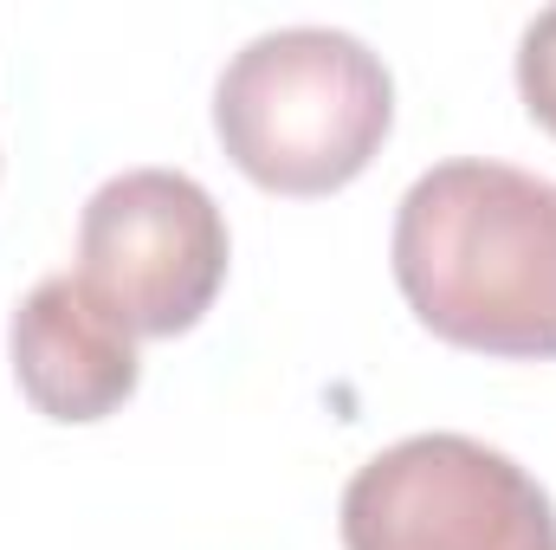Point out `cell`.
Listing matches in <instances>:
<instances>
[{
	"mask_svg": "<svg viewBox=\"0 0 556 550\" xmlns=\"http://www.w3.org/2000/svg\"><path fill=\"white\" fill-rule=\"evenodd\" d=\"M395 124L389 65L337 26H278L247 39L214 85L227 155L273 195L356 182Z\"/></svg>",
	"mask_w": 556,
	"mask_h": 550,
	"instance_id": "2",
	"label": "cell"
},
{
	"mask_svg": "<svg viewBox=\"0 0 556 550\" xmlns=\"http://www.w3.org/2000/svg\"><path fill=\"white\" fill-rule=\"evenodd\" d=\"M395 285L420 324L479 357H556V182L459 155L395 214Z\"/></svg>",
	"mask_w": 556,
	"mask_h": 550,
	"instance_id": "1",
	"label": "cell"
},
{
	"mask_svg": "<svg viewBox=\"0 0 556 550\" xmlns=\"http://www.w3.org/2000/svg\"><path fill=\"white\" fill-rule=\"evenodd\" d=\"M20 396L46 421H104L137 396V337L85 291L78 273L39 278L7 330Z\"/></svg>",
	"mask_w": 556,
	"mask_h": 550,
	"instance_id": "5",
	"label": "cell"
},
{
	"mask_svg": "<svg viewBox=\"0 0 556 550\" xmlns=\"http://www.w3.org/2000/svg\"><path fill=\"white\" fill-rule=\"evenodd\" d=\"M518 91H525V111L556 137V7H544L518 39Z\"/></svg>",
	"mask_w": 556,
	"mask_h": 550,
	"instance_id": "6",
	"label": "cell"
},
{
	"mask_svg": "<svg viewBox=\"0 0 556 550\" xmlns=\"http://www.w3.org/2000/svg\"><path fill=\"white\" fill-rule=\"evenodd\" d=\"M343 550H556L551 492L472 434H408L343 486Z\"/></svg>",
	"mask_w": 556,
	"mask_h": 550,
	"instance_id": "3",
	"label": "cell"
},
{
	"mask_svg": "<svg viewBox=\"0 0 556 550\" xmlns=\"http://www.w3.org/2000/svg\"><path fill=\"white\" fill-rule=\"evenodd\" d=\"M78 278L130 337H181L227 285L220 201L181 168L111 175L78 221Z\"/></svg>",
	"mask_w": 556,
	"mask_h": 550,
	"instance_id": "4",
	"label": "cell"
}]
</instances>
